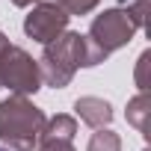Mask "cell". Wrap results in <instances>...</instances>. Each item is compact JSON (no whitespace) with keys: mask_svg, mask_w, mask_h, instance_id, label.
Wrapping results in <instances>:
<instances>
[{"mask_svg":"<svg viewBox=\"0 0 151 151\" xmlns=\"http://www.w3.org/2000/svg\"><path fill=\"white\" fill-rule=\"evenodd\" d=\"M45 122V113L24 95H9L0 101V139L9 151H33Z\"/></svg>","mask_w":151,"mask_h":151,"instance_id":"6da1fadb","label":"cell"},{"mask_svg":"<svg viewBox=\"0 0 151 151\" xmlns=\"http://www.w3.org/2000/svg\"><path fill=\"white\" fill-rule=\"evenodd\" d=\"M142 21L130 12V9H107L101 12L86 36V68L104 62L113 50L124 47L136 33H139Z\"/></svg>","mask_w":151,"mask_h":151,"instance_id":"7a4b0ae2","label":"cell"},{"mask_svg":"<svg viewBox=\"0 0 151 151\" xmlns=\"http://www.w3.org/2000/svg\"><path fill=\"white\" fill-rule=\"evenodd\" d=\"M80 65H86V36L62 33L56 42L45 45V53L39 59V74L47 86L65 89Z\"/></svg>","mask_w":151,"mask_h":151,"instance_id":"3957f363","label":"cell"},{"mask_svg":"<svg viewBox=\"0 0 151 151\" xmlns=\"http://www.w3.org/2000/svg\"><path fill=\"white\" fill-rule=\"evenodd\" d=\"M3 86L12 89L15 95H24V98L42 86V74H39L36 59L15 45H9L0 53V89Z\"/></svg>","mask_w":151,"mask_h":151,"instance_id":"277c9868","label":"cell"},{"mask_svg":"<svg viewBox=\"0 0 151 151\" xmlns=\"http://www.w3.org/2000/svg\"><path fill=\"white\" fill-rule=\"evenodd\" d=\"M65 27H68V15H65L59 6L47 3V0L39 3V6H33V12L24 18V33H27L30 39L42 42V45L56 42V39L65 33Z\"/></svg>","mask_w":151,"mask_h":151,"instance_id":"5b68a950","label":"cell"},{"mask_svg":"<svg viewBox=\"0 0 151 151\" xmlns=\"http://www.w3.org/2000/svg\"><path fill=\"white\" fill-rule=\"evenodd\" d=\"M74 113L80 116V122H86V124L95 127V130L104 127V124H110V119H113V107H110L104 98H92V95L74 101Z\"/></svg>","mask_w":151,"mask_h":151,"instance_id":"8992f818","label":"cell"},{"mask_svg":"<svg viewBox=\"0 0 151 151\" xmlns=\"http://www.w3.org/2000/svg\"><path fill=\"white\" fill-rule=\"evenodd\" d=\"M148 113H151V98H148V92H139L136 98L127 101V124H133L142 136H148Z\"/></svg>","mask_w":151,"mask_h":151,"instance_id":"52a82bcc","label":"cell"},{"mask_svg":"<svg viewBox=\"0 0 151 151\" xmlns=\"http://www.w3.org/2000/svg\"><path fill=\"white\" fill-rule=\"evenodd\" d=\"M74 133H77V122L71 116H53L50 122H45L42 127V136L45 139H71L74 142ZM39 136V139H42Z\"/></svg>","mask_w":151,"mask_h":151,"instance_id":"ba28073f","label":"cell"},{"mask_svg":"<svg viewBox=\"0 0 151 151\" xmlns=\"http://www.w3.org/2000/svg\"><path fill=\"white\" fill-rule=\"evenodd\" d=\"M86 151H122V139L119 133H113L110 127H98L86 145Z\"/></svg>","mask_w":151,"mask_h":151,"instance_id":"9c48e42d","label":"cell"},{"mask_svg":"<svg viewBox=\"0 0 151 151\" xmlns=\"http://www.w3.org/2000/svg\"><path fill=\"white\" fill-rule=\"evenodd\" d=\"M47 3H53V6H59L68 18L71 15H86V12H92L101 0H47Z\"/></svg>","mask_w":151,"mask_h":151,"instance_id":"30bf717a","label":"cell"},{"mask_svg":"<svg viewBox=\"0 0 151 151\" xmlns=\"http://www.w3.org/2000/svg\"><path fill=\"white\" fill-rule=\"evenodd\" d=\"M39 151H74V142L71 139H39V145H36Z\"/></svg>","mask_w":151,"mask_h":151,"instance_id":"8fae6325","label":"cell"},{"mask_svg":"<svg viewBox=\"0 0 151 151\" xmlns=\"http://www.w3.org/2000/svg\"><path fill=\"white\" fill-rule=\"evenodd\" d=\"M148 59H151V53L145 50V53L139 56V62H136V86H139V92H148V77H145V68H148Z\"/></svg>","mask_w":151,"mask_h":151,"instance_id":"7c38bea8","label":"cell"},{"mask_svg":"<svg viewBox=\"0 0 151 151\" xmlns=\"http://www.w3.org/2000/svg\"><path fill=\"white\" fill-rule=\"evenodd\" d=\"M15 6H30V3H36V0H12Z\"/></svg>","mask_w":151,"mask_h":151,"instance_id":"4fadbf2b","label":"cell"},{"mask_svg":"<svg viewBox=\"0 0 151 151\" xmlns=\"http://www.w3.org/2000/svg\"><path fill=\"white\" fill-rule=\"evenodd\" d=\"M0 151H9V148H0Z\"/></svg>","mask_w":151,"mask_h":151,"instance_id":"5bb4252c","label":"cell"}]
</instances>
